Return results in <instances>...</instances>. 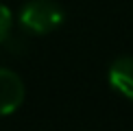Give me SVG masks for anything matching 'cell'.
Here are the masks:
<instances>
[{
    "mask_svg": "<svg viewBox=\"0 0 133 131\" xmlns=\"http://www.w3.org/2000/svg\"><path fill=\"white\" fill-rule=\"evenodd\" d=\"M109 85L118 92L120 96L133 101V57L124 55V57L114 59L107 72Z\"/></svg>",
    "mask_w": 133,
    "mask_h": 131,
    "instance_id": "obj_3",
    "label": "cell"
},
{
    "mask_svg": "<svg viewBox=\"0 0 133 131\" xmlns=\"http://www.w3.org/2000/svg\"><path fill=\"white\" fill-rule=\"evenodd\" d=\"M63 22V9L52 0H29L20 11V24L33 35H48Z\"/></svg>",
    "mask_w": 133,
    "mask_h": 131,
    "instance_id": "obj_1",
    "label": "cell"
},
{
    "mask_svg": "<svg viewBox=\"0 0 133 131\" xmlns=\"http://www.w3.org/2000/svg\"><path fill=\"white\" fill-rule=\"evenodd\" d=\"M11 22H13V18H11V11L4 7L2 2H0V44H2V42L9 37Z\"/></svg>",
    "mask_w": 133,
    "mask_h": 131,
    "instance_id": "obj_4",
    "label": "cell"
},
{
    "mask_svg": "<svg viewBox=\"0 0 133 131\" xmlns=\"http://www.w3.org/2000/svg\"><path fill=\"white\" fill-rule=\"evenodd\" d=\"M24 103V83L13 70L0 68V116H9Z\"/></svg>",
    "mask_w": 133,
    "mask_h": 131,
    "instance_id": "obj_2",
    "label": "cell"
}]
</instances>
